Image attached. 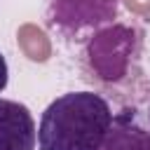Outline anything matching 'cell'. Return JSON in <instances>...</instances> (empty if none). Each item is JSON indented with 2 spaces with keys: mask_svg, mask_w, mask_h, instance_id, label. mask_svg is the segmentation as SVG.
<instances>
[{
  "mask_svg": "<svg viewBox=\"0 0 150 150\" xmlns=\"http://www.w3.org/2000/svg\"><path fill=\"white\" fill-rule=\"evenodd\" d=\"M7 80H9V68H7V61H5V56H2V52H0V94L5 91Z\"/></svg>",
  "mask_w": 150,
  "mask_h": 150,
  "instance_id": "cell-6",
  "label": "cell"
},
{
  "mask_svg": "<svg viewBox=\"0 0 150 150\" xmlns=\"http://www.w3.org/2000/svg\"><path fill=\"white\" fill-rule=\"evenodd\" d=\"M112 108L98 91H68L54 98L38 127L40 150H98L110 124Z\"/></svg>",
  "mask_w": 150,
  "mask_h": 150,
  "instance_id": "cell-1",
  "label": "cell"
},
{
  "mask_svg": "<svg viewBox=\"0 0 150 150\" xmlns=\"http://www.w3.org/2000/svg\"><path fill=\"white\" fill-rule=\"evenodd\" d=\"M98 150H150V129L131 108L120 110Z\"/></svg>",
  "mask_w": 150,
  "mask_h": 150,
  "instance_id": "cell-5",
  "label": "cell"
},
{
  "mask_svg": "<svg viewBox=\"0 0 150 150\" xmlns=\"http://www.w3.org/2000/svg\"><path fill=\"white\" fill-rule=\"evenodd\" d=\"M120 0H45V21L66 42H89L98 30L115 23Z\"/></svg>",
  "mask_w": 150,
  "mask_h": 150,
  "instance_id": "cell-3",
  "label": "cell"
},
{
  "mask_svg": "<svg viewBox=\"0 0 150 150\" xmlns=\"http://www.w3.org/2000/svg\"><path fill=\"white\" fill-rule=\"evenodd\" d=\"M38 127L30 110L12 98H0V150H35Z\"/></svg>",
  "mask_w": 150,
  "mask_h": 150,
  "instance_id": "cell-4",
  "label": "cell"
},
{
  "mask_svg": "<svg viewBox=\"0 0 150 150\" xmlns=\"http://www.w3.org/2000/svg\"><path fill=\"white\" fill-rule=\"evenodd\" d=\"M148 122H150V105H148Z\"/></svg>",
  "mask_w": 150,
  "mask_h": 150,
  "instance_id": "cell-7",
  "label": "cell"
},
{
  "mask_svg": "<svg viewBox=\"0 0 150 150\" xmlns=\"http://www.w3.org/2000/svg\"><path fill=\"white\" fill-rule=\"evenodd\" d=\"M141 30L129 23H110L98 30L84 47L87 63L94 77L105 84H117L131 75L141 52Z\"/></svg>",
  "mask_w": 150,
  "mask_h": 150,
  "instance_id": "cell-2",
  "label": "cell"
}]
</instances>
